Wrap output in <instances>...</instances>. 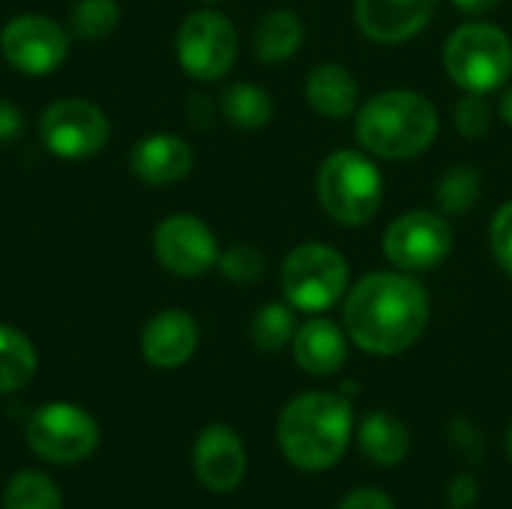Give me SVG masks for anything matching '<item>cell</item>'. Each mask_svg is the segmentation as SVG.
<instances>
[{
  "instance_id": "obj_14",
  "label": "cell",
  "mask_w": 512,
  "mask_h": 509,
  "mask_svg": "<svg viewBox=\"0 0 512 509\" xmlns=\"http://www.w3.org/2000/svg\"><path fill=\"white\" fill-rule=\"evenodd\" d=\"M435 12L438 0H354L360 33L381 45L414 39L432 24Z\"/></svg>"
},
{
  "instance_id": "obj_11",
  "label": "cell",
  "mask_w": 512,
  "mask_h": 509,
  "mask_svg": "<svg viewBox=\"0 0 512 509\" xmlns=\"http://www.w3.org/2000/svg\"><path fill=\"white\" fill-rule=\"evenodd\" d=\"M0 54L15 72L42 78L57 72L69 57V33L48 15H15L0 30Z\"/></svg>"
},
{
  "instance_id": "obj_18",
  "label": "cell",
  "mask_w": 512,
  "mask_h": 509,
  "mask_svg": "<svg viewBox=\"0 0 512 509\" xmlns=\"http://www.w3.org/2000/svg\"><path fill=\"white\" fill-rule=\"evenodd\" d=\"M306 99L312 111L330 120H342L360 108V84L342 63H321L306 78Z\"/></svg>"
},
{
  "instance_id": "obj_4",
  "label": "cell",
  "mask_w": 512,
  "mask_h": 509,
  "mask_svg": "<svg viewBox=\"0 0 512 509\" xmlns=\"http://www.w3.org/2000/svg\"><path fill=\"white\" fill-rule=\"evenodd\" d=\"M315 195L336 225L360 228L381 210L384 177L366 150H336L315 174Z\"/></svg>"
},
{
  "instance_id": "obj_27",
  "label": "cell",
  "mask_w": 512,
  "mask_h": 509,
  "mask_svg": "<svg viewBox=\"0 0 512 509\" xmlns=\"http://www.w3.org/2000/svg\"><path fill=\"white\" fill-rule=\"evenodd\" d=\"M225 279L237 282V285H252L264 276V255L249 246V243H234L225 252H219V264Z\"/></svg>"
},
{
  "instance_id": "obj_24",
  "label": "cell",
  "mask_w": 512,
  "mask_h": 509,
  "mask_svg": "<svg viewBox=\"0 0 512 509\" xmlns=\"http://www.w3.org/2000/svg\"><path fill=\"white\" fill-rule=\"evenodd\" d=\"M3 509H63L57 483L42 471H18L3 489Z\"/></svg>"
},
{
  "instance_id": "obj_16",
  "label": "cell",
  "mask_w": 512,
  "mask_h": 509,
  "mask_svg": "<svg viewBox=\"0 0 512 509\" xmlns=\"http://www.w3.org/2000/svg\"><path fill=\"white\" fill-rule=\"evenodd\" d=\"M192 165H195L192 144L174 132H153L141 138L129 153L132 174L147 186H174L189 177Z\"/></svg>"
},
{
  "instance_id": "obj_33",
  "label": "cell",
  "mask_w": 512,
  "mask_h": 509,
  "mask_svg": "<svg viewBox=\"0 0 512 509\" xmlns=\"http://www.w3.org/2000/svg\"><path fill=\"white\" fill-rule=\"evenodd\" d=\"M186 114L195 126H207L213 120V108L207 102V96H189V105H186Z\"/></svg>"
},
{
  "instance_id": "obj_8",
  "label": "cell",
  "mask_w": 512,
  "mask_h": 509,
  "mask_svg": "<svg viewBox=\"0 0 512 509\" xmlns=\"http://www.w3.org/2000/svg\"><path fill=\"white\" fill-rule=\"evenodd\" d=\"M174 51L186 75L195 81H219L237 63V30L222 12L198 9L180 21Z\"/></svg>"
},
{
  "instance_id": "obj_31",
  "label": "cell",
  "mask_w": 512,
  "mask_h": 509,
  "mask_svg": "<svg viewBox=\"0 0 512 509\" xmlns=\"http://www.w3.org/2000/svg\"><path fill=\"white\" fill-rule=\"evenodd\" d=\"M24 126H27L24 111L15 102L0 99V144H12L24 132Z\"/></svg>"
},
{
  "instance_id": "obj_13",
  "label": "cell",
  "mask_w": 512,
  "mask_h": 509,
  "mask_svg": "<svg viewBox=\"0 0 512 509\" xmlns=\"http://www.w3.org/2000/svg\"><path fill=\"white\" fill-rule=\"evenodd\" d=\"M192 468L198 483L213 492V495H228L234 492L249 468V456L243 447V438L225 426V423H213L207 426L192 450Z\"/></svg>"
},
{
  "instance_id": "obj_12",
  "label": "cell",
  "mask_w": 512,
  "mask_h": 509,
  "mask_svg": "<svg viewBox=\"0 0 512 509\" xmlns=\"http://www.w3.org/2000/svg\"><path fill=\"white\" fill-rule=\"evenodd\" d=\"M153 255L168 273L180 279H198L219 264V243L204 219L192 213H174L156 225Z\"/></svg>"
},
{
  "instance_id": "obj_36",
  "label": "cell",
  "mask_w": 512,
  "mask_h": 509,
  "mask_svg": "<svg viewBox=\"0 0 512 509\" xmlns=\"http://www.w3.org/2000/svg\"><path fill=\"white\" fill-rule=\"evenodd\" d=\"M507 456L512 459V423H510V429H507Z\"/></svg>"
},
{
  "instance_id": "obj_9",
  "label": "cell",
  "mask_w": 512,
  "mask_h": 509,
  "mask_svg": "<svg viewBox=\"0 0 512 509\" xmlns=\"http://www.w3.org/2000/svg\"><path fill=\"white\" fill-rule=\"evenodd\" d=\"M453 228L435 210H411L393 219L384 231V258L402 273H429L453 252Z\"/></svg>"
},
{
  "instance_id": "obj_32",
  "label": "cell",
  "mask_w": 512,
  "mask_h": 509,
  "mask_svg": "<svg viewBox=\"0 0 512 509\" xmlns=\"http://www.w3.org/2000/svg\"><path fill=\"white\" fill-rule=\"evenodd\" d=\"M477 495H480V489H477V480H474L471 474L456 477V480L450 483V489H447V501H450V507L453 509L474 507Z\"/></svg>"
},
{
  "instance_id": "obj_30",
  "label": "cell",
  "mask_w": 512,
  "mask_h": 509,
  "mask_svg": "<svg viewBox=\"0 0 512 509\" xmlns=\"http://www.w3.org/2000/svg\"><path fill=\"white\" fill-rule=\"evenodd\" d=\"M336 509H396L393 498L378 486H360L351 495H345Z\"/></svg>"
},
{
  "instance_id": "obj_10",
  "label": "cell",
  "mask_w": 512,
  "mask_h": 509,
  "mask_svg": "<svg viewBox=\"0 0 512 509\" xmlns=\"http://www.w3.org/2000/svg\"><path fill=\"white\" fill-rule=\"evenodd\" d=\"M39 138L48 147V153L78 162V159L96 156L108 144L111 123L96 102L69 96V99L51 102L42 111Z\"/></svg>"
},
{
  "instance_id": "obj_2",
  "label": "cell",
  "mask_w": 512,
  "mask_h": 509,
  "mask_svg": "<svg viewBox=\"0 0 512 509\" xmlns=\"http://www.w3.org/2000/svg\"><path fill=\"white\" fill-rule=\"evenodd\" d=\"M351 435H354L351 402L327 390L294 396L282 408L276 423V441L282 456L306 474L333 468L345 456Z\"/></svg>"
},
{
  "instance_id": "obj_25",
  "label": "cell",
  "mask_w": 512,
  "mask_h": 509,
  "mask_svg": "<svg viewBox=\"0 0 512 509\" xmlns=\"http://www.w3.org/2000/svg\"><path fill=\"white\" fill-rule=\"evenodd\" d=\"M120 24L117 0H75L69 9V33L78 39H105Z\"/></svg>"
},
{
  "instance_id": "obj_7",
  "label": "cell",
  "mask_w": 512,
  "mask_h": 509,
  "mask_svg": "<svg viewBox=\"0 0 512 509\" xmlns=\"http://www.w3.org/2000/svg\"><path fill=\"white\" fill-rule=\"evenodd\" d=\"M24 438L30 450L51 465H75L96 453L99 423L78 405L48 402L36 408L27 420Z\"/></svg>"
},
{
  "instance_id": "obj_19",
  "label": "cell",
  "mask_w": 512,
  "mask_h": 509,
  "mask_svg": "<svg viewBox=\"0 0 512 509\" xmlns=\"http://www.w3.org/2000/svg\"><path fill=\"white\" fill-rule=\"evenodd\" d=\"M357 441H360L363 456L381 468H393L405 462V456L411 453L408 426L387 411H369L357 426Z\"/></svg>"
},
{
  "instance_id": "obj_26",
  "label": "cell",
  "mask_w": 512,
  "mask_h": 509,
  "mask_svg": "<svg viewBox=\"0 0 512 509\" xmlns=\"http://www.w3.org/2000/svg\"><path fill=\"white\" fill-rule=\"evenodd\" d=\"M438 204L444 213L459 216L468 213L477 198H480V174L471 165H453L441 180H438Z\"/></svg>"
},
{
  "instance_id": "obj_34",
  "label": "cell",
  "mask_w": 512,
  "mask_h": 509,
  "mask_svg": "<svg viewBox=\"0 0 512 509\" xmlns=\"http://www.w3.org/2000/svg\"><path fill=\"white\" fill-rule=\"evenodd\" d=\"M501 0H453V6L465 15H486L498 6Z\"/></svg>"
},
{
  "instance_id": "obj_17",
  "label": "cell",
  "mask_w": 512,
  "mask_h": 509,
  "mask_svg": "<svg viewBox=\"0 0 512 509\" xmlns=\"http://www.w3.org/2000/svg\"><path fill=\"white\" fill-rule=\"evenodd\" d=\"M291 348L297 366L306 375L327 378L336 375L348 360V333L330 318H309L297 327Z\"/></svg>"
},
{
  "instance_id": "obj_22",
  "label": "cell",
  "mask_w": 512,
  "mask_h": 509,
  "mask_svg": "<svg viewBox=\"0 0 512 509\" xmlns=\"http://www.w3.org/2000/svg\"><path fill=\"white\" fill-rule=\"evenodd\" d=\"M36 363L33 342L21 330L0 324V396L24 390L36 375Z\"/></svg>"
},
{
  "instance_id": "obj_23",
  "label": "cell",
  "mask_w": 512,
  "mask_h": 509,
  "mask_svg": "<svg viewBox=\"0 0 512 509\" xmlns=\"http://www.w3.org/2000/svg\"><path fill=\"white\" fill-rule=\"evenodd\" d=\"M294 306L291 303H264L252 321H249V339L258 351L264 354H276L282 351L294 333H297V318H294Z\"/></svg>"
},
{
  "instance_id": "obj_1",
  "label": "cell",
  "mask_w": 512,
  "mask_h": 509,
  "mask_svg": "<svg viewBox=\"0 0 512 509\" xmlns=\"http://www.w3.org/2000/svg\"><path fill=\"white\" fill-rule=\"evenodd\" d=\"M345 333L375 357H396L420 342L429 324L426 288L402 270L363 276L345 294Z\"/></svg>"
},
{
  "instance_id": "obj_21",
  "label": "cell",
  "mask_w": 512,
  "mask_h": 509,
  "mask_svg": "<svg viewBox=\"0 0 512 509\" xmlns=\"http://www.w3.org/2000/svg\"><path fill=\"white\" fill-rule=\"evenodd\" d=\"M219 111L222 117L234 126V129H243V132H258L264 129L273 114H276V102L273 96L258 87V84H249V81H234L222 90L219 96Z\"/></svg>"
},
{
  "instance_id": "obj_5",
  "label": "cell",
  "mask_w": 512,
  "mask_h": 509,
  "mask_svg": "<svg viewBox=\"0 0 512 509\" xmlns=\"http://www.w3.org/2000/svg\"><path fill=\"white\" fill-rule=\"evenodd\" d=\"M444 69L465 93L489 96L512 78V39L498 24H462L444 45Z\"/></svg>"
},
{
  "instance_id": "obj_3",
  "label": "cell",
  "mask_w": 512,
  "mask_h": 509,
  "mask_svg": "<svg viewBox=\"0 0 512 509\" xmlns=\"http://www.w3.org/2000/svg\"><path fill=\"white\" fill-rule=\"evenodd\" d=\"M435 105L414 90H381L357 108V144L387 162H408L423 156L438 138Z\"/></svg>"
},
{
  "instance_id": "obj_35",
  "label": "cell",
  "mask_w": 512,
  "mask_h": 509,
  "mask_svg": "<svg viewBox=\"0 0 512 509\" xmlns=\"http://www.w3.org/2000/svg\"><path fill=\"white\" fill-rule=\"evenodd\" d=\"M498 111H501L504 123H510V126H512V87H507V90H504V96H501V105H498Z\"/></svg>"
},
{
  "instance_id": "obj_29",
  "label": "cell",
  "mask_w": 512,
  "mask_h": 509,
  "mask_svg": "<svg viewBox=\"0 0 512 509\" xmlns=\"http://www.w3.org/2000/svg\"><path fill=\"white\" fill-rule=\"evenodd\" d=\"M489 249L498 267L512 279V201L501 204L489 225Z\"/></svg>"
},
{
  "instance_id": "obj_20",
  "label": "cell",
  "mask_w": 512,
  "mask_h": 509,
  "mask_svg": "<svg viewBox=\"0 0 512 509\" xmlns=\"http://www.w3.org/2000/svg\"><path fill=\"white\" fill-rule=\"evenodd\" d=\"M306 39L303 18L291 9H273L261 15L252 27V51L261 63H285L291 60Z\"/></svg>"
},
{
  "instance_id": "obj_6",
  "label": "cell",
  "mask_w": 512,
  "mask_h": 509,
  "mask_svg": "<svg viewBox=\"0 0 512 509\" xmlns=\"http://www.w3.org/2000/svg\"><path fill=\"white\" fill-rule=\"evenodd\" d=\"M285 300L306 315L333 309L348 294L351 267L348 258L327 243H300L288 252L279 270Z\"/></svg>"
},
{
  "instance_id": "obj_15",
  "label": "cell",
  "mask_w": 512,
  "mask_h": 509,
  "mask_svg": "<svg viewBox=\"0 0 512 509\" xmlns=\"http://www.w3.org/2000/svg\"><path fill=\"white\" fill-rule=\"evenodd\" d=\"M198 324L183 309L156 312L141 330V354L156 369H180L198 351Z\"/></svg>"
},
{
  "instance_id": "obj_28",
  "label": "cell",
  "mask_w": 512,
  "mask_h": 509,
  "mask_svg": "<svg viewBox=\"0 0 512 509\" xmlns=\"http://www.w3.org/2000/svg\"><path fill=\"white\" fill-rule=\"evenodd\" d=\"M492 117H495V111H492L486 93H465L456 102V111H453L456 129L465 138H483L492 129Z\"/></svg>"
},
{
  "instance_id": "obj_37",
  "label": "cell",
  "mask_w": 512,
  "mask_h": 509,
  "mask_svg": "<svg viewBox=\"0 0 512 509\" xmlns=\"http://www.w3.org/2000/svg\"><path fill=\"white\" fill-rule=\"evenodd\" d=\"M201 3H219V0H201Z\"/></svg>"
}]
</instances>
